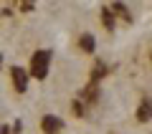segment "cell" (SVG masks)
I'll list each match as a JSON object with an SVG mask.
<instances>
[{
    "label": "cell",
    "instance_id": "cell-1",
    "mask_svg": "<svg viewBox=\"0 0 152 134\" xmlns=\"http://www.w3.org/2000/svg\"><path fill=\"white\" fill-rule=\"evenodd\" d=\"M51 61H53V53L51 51H46V48H38L36 53L31 56V66H28V76L31 79H38V81H43L46 76H48V71H51Z\"/></svg>",
    "mask_w": 152,
    "mask_h": 134
},
{
    "label": "cell",
    "instance_id": "cell-2",
    "mask_svg": "<svg viewBox=\"0 0 152 134\" xmlns=\"http://www.w3.org/2000/svg\"><path fill=\"white\" fill-rule=\"evenodd\" d=\"M64 119L56 117V114H43V119H41V132L43 134H61L64 132Z\"/></svg>",
    "mask_w": 152,
    "mask_h": 134
},
{
    "label": "cell",
    "instance_id": "cell-3",
    "mask_svg": "<svg viewBox=\"0 0 152 134\" xmlns=\"http://www.w3.org/2000/svg\"><path fill=\"white\" fill-rule=\"evenodd\" d=\"M10 81H13V86H15V91H18V94H26L31 76H28V71L20 68V66H10Z\"/></svg>",
    "mask_w": 152,
    "mask_h": 134
},
{
    "label": "cell",
    "instance_id": "cell-4",
    "mask_svg": "<svg viewBox=\"0 0 152 134\" xmlns=\"http://www.w3.org/2000/svg\"><path fill=\"white\" fill-rule=\"evenodd\" d=\"M79 51L86 56L96 53V38H94V33H81L79 36Z\"/></svg>",
    "mask_w": 152,
    "mask_h": 134
},
{
    "label": "cell",
    "instance_id": "cell-5",
    "mask_svg": "<svg viewBox=\"0 0 152 134\" xmlns=\"http://www.w3.org/2000/svg\"><path fill=\"white\" fill-rule=\"evenodd\" d=\"M137 122H140V124L152 122V99L150 96H145L140 101V106H137Z\"/></svg>",
    "mask_w": 152,
    "mask_h": 134
},
{
    "label": "cell",
    "instance_id": "cell-6",
    "mask_svg": "<svg viewBox=\"0 0 152 134\" xmlns=\"http://www.w3.org/2000/svg\"><path fill=\"white\" fill-rule=\"evenodd\" d=\"M102 25L107 28L109 33H112V31H114V25H117V18H114V13L109 10V5H104V8H102Z\"/></svg>",
    "mask_w": 152,
    "mask_h": 134
},
{
    "label": "cell",
    "instance_id": "cell-7",
    "mask_svg": "<svg viewBox=\"0 0 152 134\" xmlns=\"http://www.w3.org/2000/svg\"><path fill=\"white\" fill-rule=\"evenodd\" d=\"M109 10L114 13V18H117V15H122L127 23H132V13L127 10V5H124V3H112V5H109Z\"/></svg>",
    "mask_w": 152,
    "mask_h": 134
},
{
    "label": "cell",
    "instance_id": "cell-8",
    "mask_svg": "<svg viewBox=\"0 0 152 134\" xmlns=\"http://www.w3.org/2000/svg\"><path fill=\"white\" fill-rule=\"evenodd\" d=\"M99 99V89H96V84H91V86H86L81 91V101H86V104H94Z\"/></svg>",
    "mask_w": 152,
    "mask_h": 134
},
{
    "label": "cell",
    "instance_id": "cell-9",
    "mask_svg": "<svg viewBox=\"0 0 152 134\" xmlns=\"http://www.w3.org/2000/svg\"><path fill=\"white\" fill-rule=\"evenodd\" d=\"M107 71H109V68L102 63V61H99V63H96V68L91 71V84H96L99 79H104V76H107Z\"/></svg>",
    "mask_w": 152,
    "mask_h": 134
},
{
    "label": "cell",
    "instance_id": "cell-10",
    "mask_svg": "<svg viewBox=\"0 0 152 134\" xmlns=\"http://www.w3.org/2000/svg\"><path fill=\"white\" fill-rule=\"evenodd\" d=\"M71 111H74V117H79V119L84 117L86 109H84V101H81V99H74V101H71Z\"/></svg>",
    "mask_w": 152,
    "mask_h": 134
},
{
    "label": "cell",
    "instance_id": "cell-11",
    "mask_svg": "<svg viewBox=\"0 0 152 134\" xmlns=\"http://www.w3.org/2000/svg\"><path fill=\"white\" fill-rule=\"evenodd\" d=\"M33 8H36L33 3H20V10H33Z\"/></svg>",
    "mask_w": 152,
    "mask_h": 134
},
{
    "label": "cell",
    "instance_id": "cell-12",
    "mask_svg": "<svg viewBox=\"0 0 152 134\" xmlns=\"http://www.w3.org/2000/svg\"><path fill=\"white\" fill-rule=\"evenodd\" d=\"M0 134H10V127H0Z\"/></svg>",
    "mask_w": 152,
    "mask_h": 134
},
{
    "label": "cell",
    "instance_id": "cell-13",
    "mask_svg": "<svg viewBox=\"0 0 152 134\" xmlns=\"http://www.w3.org/2000/svg\"><path fill=\"white\" fill-rule=\"evenodd\" d=\"M150 61H152V51H150Z\"/></svg>",
    "mask_w": 152,
    "mask_h": 134
}]
</instances>
